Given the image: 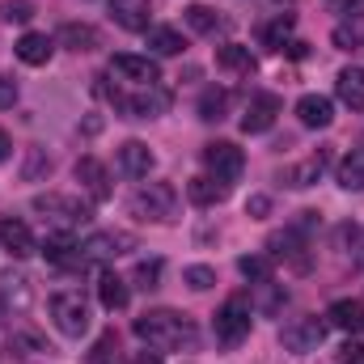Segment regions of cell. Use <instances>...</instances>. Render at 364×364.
<instances>
[{"instance_id":"22","label":"cell","mask_w":364,"mask_h":364,"mask_svg":"<svg viewBox=\"0 0 364 364\" xmlns=\"http://www.w3.org/2000/svg\"><path fill=\"white\" fill-rule=\"evenodd\" d=\"M55 38H60L68 51H77V55H81V51H93V47H102V34L93 30L90 21H64Z\"/></svg>"},{"instance_id":"35","label":"cell","mask_w":364,"mask_h":364,"mask_svg":"<svg viewBox=\"0 0 364 364\" xmlns=\"http://www.w3.org/2000/svg\"><path fill=\"white\" fill-rule=\"evenodd\" d=\"M51 170V157L43 153V149H26V166H21V178L34 182L38 174H47Z\"/></svg>"},{"instance_id":"24","label":"cell","mask_w":364,"mask_h":364,"mask_svg":"<svg viewBox=\"0 0 364 364\" xmlns=\"http://www.w3.org/2000/svg\"><path fill=\"white\" fill-rule=\"evenodd\" d=\"M335 93L348 110H364V68H343L335 77Z\"/></svg>"},{"instance_id":"36","label":"cell","mask_w":364,"mask_h":364,"mask_svg":"<svg viewBox=\"0 0 364 364\" xmlns=\"http://www.w3.org/2000/svg\"><path fill=\"white\" fill-rule=\"evenodd\" d=\"M0 17H4V21L26 26V21L34 17V4H30V0H0Z\"/></svg>"},{"instance_id":"41","label":"cell","mask_w":364,"mask_h":364,"mask_svg":"<svg viewBox=\"0 0 364 364\" xmlns=\"http://www.w3.org/2000/svg\"><path fill=\"white\" fill-rule=\"evenodd\" d=\"M331 13H343V17H364V0H331Z\"/></svg>"},{"instance_id":"25","label":"cell","mask_w":364,"mask_h":364,"mask_svg":"<svg viewBox=\"0 0 364 364\" xmlns=\"http://www.w3.org/2000/svg\"><path fill=\"white\" fill-rule=\"evenodd\" d=\"M216 64H220L225 73H233V77H250V73H255V55H250V47H242V43L216 47Z\"/></svg>"},{"instance_id":"46","label":"cell","mask_w":364,"mask_h":364,"mask_svg":"<svg viewBox=\"0 0 364 364\" xmlns=\"http://www.w3.org/2000/svg\"><path fill=\"white\" fill-rule=\"evenodd\" d=\"M275 4H296V0H275Z\"/></svg>"},{"instance_id":"2","label":"cell","mask_w":364,"mask_h":364,"mask_svg":"<svg viewBox=\"0 0 364 364\" xmlns=\"http://www.w3.org/2000/svg\"><path fill=\"white\" fill-rule=\"evenodd\" d=\"M93 90L102 93L119 114H127V119H157V114L170 110V93L161 90V85H136V90L127 93V90H110L106 77H97Z\"/></svg>"},{"instance_id":"13","label":"cell","mask_w":364,"mask_h":364,"mask_svg":"<svg viewBox=\"0 0 364 364\" xmlns=\"http://www.w3.org/2000/svg\"><path fill=\"white\" fill-rule=\"evenodd\" d=\"M110 73H114L119 81H127V85H157V81H161L157 60H149V55H127V51L110 60Z\"/></svg>"},{"instance_id":"45","label":"cell","mask_w":364,"mask_h":364,"mask_svg":"<svg viewBox=\"0 0 364 364\" xmlns=\"http://www.w3.org/2000/svg\"><path fill=\"white\" fill-rule=\"evenodd\" d=\"M136 364H161V356H157V352H140V356H136Z\"/></svg>"},{"instance_id":"16","label":"cell","mask_w":364,"mask_h":364,"mask_svg":"<svg viewBox=\"0 0 364 364\" xmlns=\"http://www.w3.org/2000/svg\"><path fill=\"white\" fill-rule=\"evenodd\" d=\"M73 174H77V182H81V186L90 191V199H93V203L110 199V174H106V166H102L97 157H81Z\"/></svg>"},{"instance_id":"23","label":"cell","mask_w":364,"mask_h":364,"mask_svg":"<svg viewBox=\"0 0 364 364\" xmlns=\"http://www.w3.org/2000/svg\"><path fill=\"white\" fill-rule=\"evenodd\" d=\"M97 301H102L110 314L127 309V301H132V292H127V279H119L114 272H102V275H97Z\"/></svg>"},{"instance_id":"29","label":"cell","mask_w":364,"mask_h":364,"mask_svg":"<svg viewBox=\"0 0 364 364\" xmlns=\"http://www.w3.org/2000/svg\"><path fill=\"white\" fill-rule=\"evenodd\" d=\"M225 110H229V90H216V85H208V90L199 93V119L216 123V119H225Z\"/></svg>"},{"instance_id":"3","label":"cell","mask_w":364,"mask_h":364,"mask_svg":"<svg viewBox=\"0 0 364 364\" xmlns=\"http://www.w3.org/2000/svg\"><path fill=\"white\" fill-rule=\"evenodd\" d=\"M132 212L140 220H157V225H170L178 216V191L174 182H144L136 195H132Z\"/></svg>"},{"instance_id":"20","label":"cell","mask_w":364,"mask_h":364,"mask_svg":"<svg viewBox=\"0 0 364 364\" xmlns=\"http://www.w3.org/2000/svg\"><path fill=\"white\" fill-rule=\"evenodd\" d=\"M326 166H331V153H326V149H318V153H314V157H305L301 166H288L279 178L301 191V186H314V182L322 178V170H326Z\"/></svg>"},{"instance_id":"32","label":"cell","mask_w":364,"mask_h":364,"mask_svg":"<svg viewBox=\"0 0 364 364\" xmlns=\"http://www.w3.org/2000/svg\"><path fill=\"white\" fill-rule=\"evenodd\" d=\"M331 43L339 47V51H356L364 43V17H352V21H343V26H335V34H331Z\"/></svg>"},{"instance_id":"42","label":"cell","mask_w":364,"mask_h":364,"mask_svg":"<svg viewBox=\"0 0 364 364\" xmlns=\"http://www.w3.org/2000/svg\"><path fill=\"white\" fill-rule=\"evenodd\" d=\"M339 364H364V343H343L339 348Z\"/></svg>"},{"instance_id":"40","label":"cell","mask_w":364,"mask_h":364,"mask_svg":"<svg viewBox=\"0 0 364 364\" xmlns=\"http://www.w3.org/2000/svg\"><path fill=\"white\" fill-rule=\"evenodd\" d=\"M13 102H17V81L0 77V110H13Z\"/></svg>"},{"instance_id":"19","label":"cell","mask_w":364,"mask_h":364,"mask_svg":"<svg viewBox=\"0 0 364 364\" xmlns=\"http://www.w3.org/2000/svg\"><path fill=\"white\" fill-rule=\"evenodd\" d=\"M13 51H17V60H21V64L43 68V64H51L55 43H51L47 34H34V30H30V34H21V38H17V47H13Z\"/></svg>"},{"instance_id":"21","label":"cell","mask_w":364,"mask_h":364,"mask_svg":"<svg viewBox=\"0 0 364 364\" xmlns=\"http://www.w3.org/2000/svg\"><path fill=\"white\" fill-rule=\"evenodd\" d=\"M296 119H301L305 127H331L335 106H331V97H322V93H305V97L296 102Z\"/></svg>"},{"instance_id":"7","label":"cell","mask_w":364,"mask_h":364,"mask_svg":"<svg viewBox=\"0 0 364 364\" xmlns=\"http://www.w3.org/2000/svg\"><path fill=\"white\" fill-rule=\"evenodd\" d=\"M30 208H34L38 216H47V220H55V225H68V229H77V225H85V220H90V208H85L81 199H73V195H60V191L34 195V199H30Z\"/></svg>"},{"instance_id":"14","label":"cell","mask_w":364,"mask_h":364,"mask_svg":"<svg viewBox=\"0 0 364 364\" xmlns=\"http://www.w3.org/2000/svg\"><path fill=\"white\" fill-rule=\"evenodd\" d=\"M110 17L119 30H149V17H153V0H110Z\"/></svg>"},{"instance_id":"34","label":"cell","mask_w":364,"mask_h":364,"mask_svg":"<svg viewBox=\"0 0 364 364\" xmlns=\"http://www.w3.org/2000/svg\"><path fill=\"white\" fill-rule=\"evenodd\" d=\"M157 279H161V259H144V263H136V272H132V284L136 288H157Z\"/></svg>"},{"instance_id":"30","label":"cell","mask_w":364,"mask_h":364,"mask_svg":"<svg viewBox=\"0 0 364 364\" xmlns=\"http://www.w3.org/2000/svg\"><path fill=\"white\" fill-rule=\"evenodd\" d=\"M292 26H296V21H292V13H279L275 21H267V26H263V47L284 51V47H288V34H292Z\"/></svg>"},{"instance_id":"27","label":"cell","mask_w":364,"mask_h":364,"mask_svg":"<svg viewBox=\"0 0 364 364\" xmlns=\"http://www.w3.org/2000/svg\"><path fill=\"white\" fill-rule=\"evenodd\" d=\"M335 178H339L343 191H364V149H352V153L339 161Z\"/></svg>"},{"instance_id":"38","label":"cell","mask_w":364,"mask_h":364,"mask_svg":"<svg viewBox=\"0 0 364 364\" xmlns=\"http://www.w3.org/2000/svg\"><path fill=\"white\" fill-rule=\"evenodd\" d=\"M182 279H186L195 292H208V288L216 284V272H212V267H203V263H195V267H186V272H182Z\"/></svg>"},{"instance_id":"43","label":"cell","mask_w":364,"mask_h":364,"mask_svg":"<svg viewBox=\"0 0 364 364\" xmlns=\"http://www.w3.org/2000/svg\"><path fill=\"white\" fill-rule=\"evenodd\" d=\"M246 212H250V216H267V212H272V199H267V195H255V199L246 203Z\"/></svg>"},{"instance_id":"6","label":"cell","mask_w":364,"mask_h":364,"mask_svg":"<svg viewBox=\"0 0 364 364\" xmlns=\"http://www.w3.org/2000/svg\"><path fill=\"white\" fill-rule=\"evenodd\" d=\"M267 255H272L275 263H288L292 272H309L314 267V250H309V237L301 233V229H279L267 237Z\"/></svg>"},{"instance_id":"5","label":"cell","mask_w":364,"mask_h":364,"mask_svg":"<svg viewBox=\"0 0 364 364\" xmlns=\"http://www.w3.org/2000/svg\"><path fill=\"white\" fill-rule=\"evenodd\" d=\"M326 326H331V322H322L318 314L292 318V322H284V326H279V343H284V352H296V356L318 352V348H322V339H326Z\"/></svg>"},{"instance_id":"1","label":"cell","mask_w":364,"mask_h":364,"mask_svg":"<svg viewBox=\"0 0 364 364\" xmlns=\"http://www.w3.org/2000/svg\"><path fill=\"white\" fill-rule=\"evenodd\" d=\"M136 339L149 343L153 352H195L199 348V331L195 322L178 309H149L136 318Z\"/></svg>"},{"instance_id":"4","label":"cell","mask_w":364,"mask_h":364,"mask_svg":"<svg viewBox=\"0 0 364 364\" xmlns=\"http://www.w3.org/2000/svg\"><path fill=\"white\" fill-rule=\"evenodd\" d=\"M51 318H55V326H60L68 339H81V335L90 331V301H85L77 288H64V292L51 296Z\"/></svg>"},{"instance_id":"8","label":"cell","mask_w":364,"mask_h":364,"mask_svg":"<svg viewBox=\"0 0 364 364\" xmlns=\"http://www.w3.org/2000/svg\"><path fill=\"white\" fill-rule=\"evenodd\" d=\"M132 250H136V237L123 233V229H102V233H90V237L81 242L85 263H114V259H123V255H132Z\"/></svg>"},{"instance_id":"28","label":"cell","mask_w":364,"mask_h":364,"mask_svg":"<svg viewBox=\"0 0 364 364\" xmlns=\"http://www.w3.org/2000/svg\"><path fill=\"white\" fill-rule=\"evenodd\" d=\"M149 47L157 55H182L186 51V38H182L178 30H170V26H153L149 30Z\"/></svg>"},{"instance_id":"39","label":"cell","mask_w":364,"mask_h":364,"mask_svg":"<svg viewBox=\"0 0 364 364\" xmlns=\"http://www.w3.org/2000/svg\"><path fill=\"white\" fill-rule=\"evenodd\" d=\"M114 352H119V339H114V331H106L102 339H97V348H93V364H110L114 360Z\"/></svg>"},{"instance_id":"12","label":"cell","mask_w":364,"mask_h":364,"mask_svg":"<svg viewBox=\"0 0 364 364\" xmlns=\"http://www.w3.org/2000/svg\"><path fill=\"white\" fill-rule=\"evenodd\" d=\"M279 110H284V102H279L275 93H255L250 106H246V114H242V132H246V136H263V132H272L275 119H279Z\"/></svg>"},{"instance_id":"10","label":"cell","mask_w":364,"mask_h":364,"mask_svg":"<svg viewBox=\"0 0 364 364\" xmlns=\"http://www.w3.org/2000/svg\"><path fill=\"white\" fill-rule=\"evenodd\" d=\"M246 335H250V305H246V296H229L216 309V339L229 343V348H237Z\"/></svg>"},{"instance_id":"15","label":"cell","mask_w":364,"mask_h":364,"mask_svg":"<svg viewBox=\"0 0 364 364\" xmlns=\"http://www.w3.org/2000/svg\"><path fill=\"white\" fill-rule=\"evenodd\" d=\"M0 246H4L13 259H30V255H38V237H34L30 225H21V220H0Z\"/></svg>"},{"instance_id":"37","label":"cell","mask_w":364,"mask_h":364,"mask_svg":"<svg viewBox=\"0 0 364 364\" xmlns=\"http://www.w3.org/2000/svg\"><path fill=\"white\" fill-rule=\"evenodd\" d=\"M13 352H51L38 331H13Z\"/></svg>"},{"instance_id":"9","label":"cell","mask_w":364,"mask_h":364,"mask_svg":"<svg viewBox=\"0 0 364 364\" xmlns=\"http://www.w3.org/2000/svg\"><path fill=\"white\" fill-rule=\"evenodd\" d=\"M203 166H208L212 178L233 182V178H242V170H246V153L233 140H212V144H203Z\"/></svg>"},{"instance_id":"17","label":"cell","mask_w":364,"mask_h":364,"mask_svg":"<svg viewBox=\"0 0 364 364\" xmlns=\"http://www.w3.org/2000/svg\"><path fill=\"white\" fill-rule=\"evenodd\" d=\"M119 170H123L127 178H149V174H153V149H149L144 140H127V144L119 149Z\"/></svg>"},{"instance_id":"26","label":"cell","mask_w":364,"mask_h":364,"mask_svg":"<svg viewBox=\"0 0 364 364\" xmlns=\"http://www.w3.org/2000/svg\"><path fill=\"white\" fill-rule=\"evenodd\" d=\"M326 322L339 326V331H348V335H360L364 331V305L360 301H335L326 309Z\"/></svg>"},{"instance_id":"31","label":"cell","mask_w":364,"mask_h":364,"mask_svg":"<svg viewBox=\"0 0 364 364\" xmlns=\"http://www.w3.org/2000/svg\"><path fill=\"white\" fill-rule=\"evenodd\" d=\"M237 272L246 275V279H255V284H263V279H272L275 259L272 255H242V259H237Z\"/></svg>"},{"instance_id":"18","label":"cell","mask_w":364,"mask_h":364,"mask_svg":"<svg viewBox=\"0 0 364 364\" xmlns=\"http://www.w3.org/2000/svg\"><path fill=\"white\" fill-rule=\"evenodd\" d=\"M186 199H191L195 208H216V203L229 199V182L212 178V174H199V178L186 182Z\"/></svg>"},{"instance_id":"11","label":"cell","mask_w":364,"mask_h":364,"mask_svg":"<svg viewBox=\"0 0 364 364\" xmlns=\"http://www.w3.org/2000/svg\"><path fill=\"white\" fill-rule=\"evenodd\" d=\"M0 305L9 309V314H30L34 309V284H30V275L26 272H0Z\"/></svg>"},{"instance_id":"33","label":"cell","mask_w":364,"mask_h":364,"mask_svg":"<svg viewBox=\"0 0 364 364\" xmlns=\"http://www.w3.org/2000/svg\"><path fill=\"white\" fill-rule=\"evenodd\" d=\"M182 17H186V26H191L195 34H216V26H220V17H216L208 4H191Z\"/></svg>"},{"instance_id":"44","label":"cell","mask_w":364,"mask_h":364,"mask_svg":"<svg viewBox=\"0 0 364 364\" xmlns=\"http://www.w3.org/2000/svg\"><path fill=\"white\" fill-rule=\"evenodd\" d=\"M9 153H13V140H9V132L0 127V161H9Z\"/></svg>"}]
</instances>
